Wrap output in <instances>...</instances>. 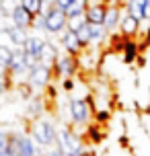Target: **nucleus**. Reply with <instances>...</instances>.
<instances>
[{
    "instance_id": "1",
    "label": "nucleus",
    "mask_w": 150,
    "mask_h": 156,
    "mask_svg": "<svg viewBox=\"0 0 150 156\" xmlns=\"http://www.w3.org/2000/svg\"><path fill=\"white\" fill-rule=\"evenodd\" d=\"M58 132L60 129H55V125L49 121V119H35L29 123V133H31V138L37 142V146L39 148H52L55 146V142H58Z\"/></svg>"
},
{
    "instance_id": "2",
    "label": "nucleus",
    "mask_w": 150,
    "mask_h": 156,
    "mask_svg": "<svg viewBox=\"0 0 150 156\" xmlns=\"http://www.w3.org/2000/svg\"><path fill=\"white\" fill-rule=\"evenodd\" d=\"M6 156H41V152L31 133H10Z\"/></svg>"
},
{
    "instance_id": "3",
    "label": "nucleus",
    "mask_w": 150,
    "mask_h": 156,
    "mask_svg": "<svg viewBox=\"0 0 150 156\" xmlns=\"http://www.w3.org/2000/svg\"><path fill=\"white\" fill-rule=\"evenodd\" d=\"M55 146L62 150L66 156L76 154V152H82L84 150V142H82V136H78L76 132H72L70 127H62L58 132V142Z\"/></svg>"
},
{
    "instance_id": "4",
    "label": "nucleus",
    "mask_w": 150,
    "mask_h": 156,
    "mask_svg": "<svg viewBox=\"0 0 150 156\" xmlns=\"http://www.w3.org/2000/svg\"><path fill=\"white\" fill-rule=\"evenodd\" d=\"M78 58L76 55H70V54H60V58L54 62L52 70H54V76L55 78H72L78 70Z\"/></svg>"
},
{
    "instance_id": "5",
    "label": "nucleus",
    "mask_w": 150,
    "mask_h": 156,
    "mask_svg": "<svg viewBox=\"0 0 150 156\" xmlns=\"http://www.w3.org/2000/svg\"><path fill=\"white\" fill-rule=\"evenodd\" d=\"M52 76H54V70H52V66H48V64H41V62H39L31 72H29V76H27V82H29V86H31V88H37V90H41V88H48V84H49V80H52Z\"/></svg>"
},
{
    "instance_id": "6",
    "label": "nucleus",
    "mask_w": 150,
    "mask_h": 156,
    "mask_svg": "<svg viewBox=\"0 0 150 156\" xmlns=\"http://www.w3.org/2000/svg\"><path fill=\"white\" fill-rule=\"evenodd\" d=\"M45 21H48V33H52V35H60V33H64L68 29V15H66V10L58 8L55 4L49 10V15L45 16Z\"/></svg>"
},
{
    "instance_id": "7",
    "label": "nucleus",
    "mask_w": 150,
    "mask_h": 156,
    "mask_svg": "<svg viewBox=\"0 0 150 156\" xmlns=\"http://www.w3.org/2000/svg\"><path fill=\"white\" fill-rule=\"evenodd\" d=\"M93 115V109L87 99H72L70 101V117L76 125H87Z\"/></svg>"
},
{
    "instance_id": "8",
    "label": "nucleus",
    "mask_w": 150,
    "mask_h": 156,
    "mask_svg": "<svg viewBox=\"0 0 150 156\" xmlns=\"http://www.w3.org/2000/svg\"><path fill=\"white\" fill-rule=\"evenodd\" d=\"M60 43H62L66 54L76 55V58H78V55L82 54V49H84V47L80 45V39H78V35H76V31H70V29H66L64 33H60Z\"/></svg>"
},
{
    "instance_id": "9",
    "label": "nucleus",
    "mask_w": 150,
    "mask_h": 156,
    "mask_svg": "<svg viewBox=\"0 0 150 156\" xmlns=\"http://www.w3.org/2000/svg\"><path fill=\"white\" fill-rule=\"evenodd\" d=\"M12 23H15V27H19V29H25V31H29V29H33V21H35V16L27 10L25 6H16V10L12 12Z\"/></svg>"
},
{
    "instance_id": "10",
    "label": "nucleus",
    "mask_w": 150,
    "mask_h": 156,
    "mask_svg": "<svg viewBox=\"0 0 150 156\" xmlns=\"http://www.w3.org/2000/svg\"><path fill=\"white\" fill-rule=\"evenodd\" d=\"M107 8L105 4H88L84 19L88 25H105V16H107Z\"/></svg>"
},
{
    "instance_id": "11",
    "label": "nucleus",
    "mask_w": 150,
    "mask_h": 156,
    "mask_svg": "<svg viewBox=\"0 0 150 156\" xmlns=\"http://www.w3.org/2000/svg\"><path fill=\"white\" fill-rule=\"evenodd\" d=\"M140 23H142V21H138L136 16L126 12V15L121 16V23H119V33H121L123 37H134V35H138V31H140Z\"/></svg>"
},
{
    "instance_id": "12",
    "label": "nucleus",
    "mask_w": 150,
    "mask_h": 156,
    "mask_svg": "<svg viewBox=\"0 0 150 156\" xmlns=\"http://www.w3.org/2000/svg\"><path fill=\"white\" fill-rule=\"evenodd\" d=\"M119 51H121V58H123L126 64H134L138 60V55H140V47L132 37H123V43H121Z\"/></svg>"
},
{
    "instance_id": "13",
    "label": "nucleus",
    "mask_w": 150,
    "mask_h": 156,
    "mask_svg": "<svg viewBox=\"0 0 150 156\" xmlns=\"http://www.w3.org/2000/svg\"><path fill=\"white\" fill-rule=\"evenodd\" d=\"M148 2L150 0H127V12L138 21H148Z\"/></svg>"
},
{
    "instance_id": "14",
    "label": "nucleus",
    "mask_w": 150,
    "mask_h": 156,
    "mask_svg": "<svg viewBox=\"0 0 150 156\" xmlns=\"http://www.w3.org/2000/svg\"><path fill=\"white\" fill-rule=\"evenodd\" d=\"M43 45H45V39H43V37H39V35H29V39L25 41V45H23V51L27 55H35V58H39Z\"/></svg>"
},
{
    "instance_id": "15",
    "label": "nucleus",
    "mask_w": 150,
    "mask_h": 156,
    "mask_svg": "<svg viewBox=\"0 0 150 156\" xmlns=\"http://www.w3.org/2000/svg\"><path fill=\"white\" fill-rule=\"evenodd\" d=\"M119 23H121V10H119V6H109L103 27L107 29V33H113L115 29H119Z\"/></svg>"
},
{
    "instance_id": "16",
    "label": "nucleus",
    "mask_w": 150,
    "mask_h": 156,
    "mask_svg": "<svg viewBox=\"0 0 150 156\" xmlns=\"http://www.w3.org/2000/svg\"><path fill=\"white\" fill-rule=\"evenodd\" d=\"M60 58V51L55 49V45L52 41H45V45L41 49V55H39V62L41 64H48V66H54V62Z\"/></svg>"
},
{
    "instance_id": "17",
    "label": "nucleus",
    "mask_w": 150,
    "mask_h": 156,
    "mask_svg": "<svg viewBox=\"0 0 150 156\" xmlns=\"http://www.w3.org/2000/svg\"><path fill=\"white\" fill-rule=\"evenodd\" d=\"M6 35H8L10 43H12L15 47H23V45H25V41L29 39V33L25 31V29H19V27H12V29H10Z\"/></svg>"
},
{
    "instance_id": "18",
    "label": "nucleus",
    "mask_w": 150,
    "mask_h": 156,
    "mask_svg": "<svg viewBox=\"0 0 150 156\" xmlns=\"http://www.w3.org/2000/svg\"><path fill=\"white\" fill-rule=\"evenodd\" d=\"M41 113H43V103L39 101V99H31L29 101V105H27V111H25V115L29 117L31 121H35V119H39Z\"/></svg>"
},
{
    "instance_id": "19",
    "label": "nucleus",
    "mask_w": 150,
    "mask_h": 156,
    "mask_svg": "<svg viewBox=\"0 0 150 156\" xmlns=\"http://www.w3.org/2000/svg\"><path fill=\"white\" fill-rule=\"evenodd\" d=\"M87 8H88V0H74L72 6L66 10V15H68V19H72V16H82L87 12Z\"/></svg>"
},
{
    "instance_id": "20",
    "label": "nucleus",
    "mask_w": 150,
    "mask_h": 156,
    "mask_svg": "<svg viewBox=\"0 0 150 156\" xmlns=\"http://www.w3.org/2000/svg\"><path fill=\"white\" fill-rule=\"evenodd\" d=\"M12 54H15V49H10L8 45H0V70L2 72H6L8 68H10Z\"/></svg>"
},
{
    "instance_id": "21",
    "label": "nucleus",
    "mask_w": 150,
    "mask_h": 156,
    "mask_svg": "<svg viewBox=\"0 0 150 156\" xmlns=\"http://www.w3.org/2000/svg\"><path fill=\"white\" fill-rule=\"evenodd\" d=\"M76 35H78V39H80V45L84 47V49H87V47H91V43H93V27H91V25H82V27H80V31L76 33Z\"/></svg>"
},
{
    "instance_id": "22",
    "label": "nucleus",
    "mask_w": 150,
    "mask_h": 156,
    "mask_svg": "<svg viewBox=\"0 0 150 156\" xmlns=\"http://www.w3.org/2000/svg\"><path fill=\"white\" fill-rule=\"evenodd\" d=\"M21 2V6H25L33 16H37L41 12V8H43V0H19Z\"/></svg>"
},
{
    "instance_id": "23",
    "label": "nucleus",
    "mask_w": 150,
    "mask_h": 156,
    "mask_svg": "<svg viewBox=\"0 0 150 156\" xmlns=\"http://www.w3.org/2000/svg\"><path fill=\"white\" fill-rule=\"evenodd\" d=\"M21 2H16V0H0V15L4 16H12V12L16 10Z\"/></svg>"
},
{
    "instance_id": "24",
    "label": "nucleus",
    "mask_w": 150,
    "mask_h": 156,
    "mask_svg": "<svg viewBox=\"0 0 150 156\" xmlns=\"http://www.w3.org/2000/svg\"><path fill=\"white\" fill-rule=\"evenodd\" d=\"M82 25H87V19H84V15L82 16H72V19H68V29L70 31H80V27Z\"/></svg>"
},
{
    "instance_id": "25",
    "label": "nucleus",
    "mask_w": 150,
    "mask_h": 156,
    "mask_svg": "<svg viewBox=\"0 0 150 156\" xmlns=\"http://www.w3.org/2000/svg\"><path fill=\"white\" fill-rule=\"evenodd\" d=\"M33 29H35V31H41V33H48V21H45V16H43V15L35 16V21H33Z\"/></svg>"
},
{
    "instance_id": "26",
    "label": "nucleus",
    "mask_w": 150,
    "mask_h": 156,
    "mask_svg": "<svg viewBox=\"0 0 150 156\" xmlns=\"http://www.w3.org/2000/svg\"><path fill=\"white\" fill-rule=\"evenodd\" d=\"M12 27H15V23H12V19H10V16L0 15V33H8Z\"/></svg>"
},
{
    "instance_id": "27",
    "label": "nucleus",
    "mask_w": 150,
    "mask_h": 156,
    "mask_svg": "<svg viewBox=\"0 0 150 156\" xmlns=\"http://www.w3.org/2000/svg\"><path fill=\"white\" fill-rule=\"evenodd\" d=\"M88 136H91V142H93V144H99V142L103 140V133L97 132L95 127H91V129H88Z\"/></svg>"
},
{
    "instance_id": "28",
    "label": "nucleus",
    "mask_w": 150,
    "mask_h": 156,
    "mask_svg": "<svg viewBox=\"0 0 150 156\" xmlns=\"http://www.w3.org/2000/svg\"><path fill=\"white\" fill-rule=\"evenodd\" d=\"M41 156H66V154H64L58 146H52V148H45V152H43Z\"/></svg>"
},
{
    "instance_id": "29",
    "label": "nucleus",
    "mask_w": 150,
    "mask_h": 156,
    "mask_svg": "<svg viewBox=\"0 0 150 156\" xmlns=\"http://www.w3.org/2000/svg\"><path fill=\"white\" fill-rule=\"evenodd\" d=\"M72 2H74V0H54V4L58 8H62V10H68V8L72 6Z\"/></svg>"
},
{
    "instance_id": "30",
    "label": "nucleus",
    "mask_w": 150,
    "mask_h": 156,
    "mask_svg": "<svg viewBox=\"0 0 150 156\" xmlns=\"http://www.w3.org/2000/svg\"><path fill=\"white\" fill-rule=\"evenodd\" d=\"M62 88L66 90V93L74 90V80H72V78H64V80H62Z\"/></svg>"
},
{
    "instance_id": "31",
    "label": "nucleus",
    "mask_w": 150,
    "mask_h": 156,
    "mask_svg": "<svg viewBox=\"0 0 150 156\" xmlns=\"http://www.w3.org/2000/svg\"><path fill=\"white\" fill-rule=\"evenodd\" d=\"M95 119L99 121V123H105V121L109 119V111H97V113H95Z\"/></svg>"
},
{
    "instance_id": "32",
    "label": "nucleus",
    "mask_w": 150,
    "mask_h": 156,
    "mask_svg": "<svg viewBox=\"0 0 150 156\" xmlns=\"http://www.w3.org/2000/svg\"><path fill=\"white\" fill-rule=\"evenodd\" d=\"M8 88V80H6V72H0V94Z\"/></svg>"
},
{
    "instance_id": "33",
    "label": "nucleus",
    "mask_w": 150,
    "mask_h": 156,
    "mask_svg": "<svg viewBox=\"0 0 150 156\" xmlns=\"http://www.w3.org/2000/svg\"><path fill=\"white\" fill-rule=\"evenodd\" d=\"M70 156H95L91 150H82V152H76V154H70Z\"/></svg>"
},
{
    "instance_id": "34",
    "label": "nucleus",
    "mask_w": 150,
    "mask_h": 156,
    "mask_svg": "<svg viewBox=\"0 0 150 156\" xmlns=\"http://www.w3.org/2000/svg\"><path fill=\"white\" fill-rule=\"evenodd\" d=\"M144 41H146V45L150 43V25L146 27V33H144Z\"/></svg>"
},
{
    "instance_id": "35",
    "label": "nucleus",
    "mask_w": 150,
    "mask_h": 156,
    "mask_svg": "<svg viewBox=\"0 0 150 156\" xmlns=\"http://www.w3.org/2000/svg\"><path fill=\"white\" fill-rule=\"evenodd\" d=\"M148 21H150V2H148Z\"/></svg>"
},
{
    "instance_id": "36",
    "label": "nucleus",
    "mask_w": 150,
    "mask_h": 156,
    "mask_svg": "<svg viewBox=\"0 0 150 156\" xmlns=\"http://www.w3.org/2000/svg\"><path fill=\"white\" fill-rule=\"evenodd\" d=\"M43 2H49V0H43Z\"/></svg>"
}]
</instances>
